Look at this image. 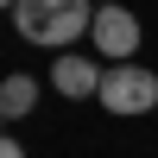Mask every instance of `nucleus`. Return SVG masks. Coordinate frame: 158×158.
I'll list each match as a JSON object with an SVG mask.
<instances>
[{
  "label": "nucleus",
  "instance_id": "obj_1",
  "mask_svg": "<svg viewBox=\"0 0 158 158\" xmlns=\"http://www.w3.org/2000/svg\"><path fill=\"white\" fill-rule=\"evenodd\" d=\"M13 25H19L25 44H44L63 57V44H76V38L95 32V13H89V0H19L13 6Z\"/></svg>",
  "mask_w": 158,
  "mask_h": 158
},
{
  "label": "nucleus",
  "instance_id": "obj_5",
  "mask_svg": "<svg viewBox=\"0 0 158 158\" xmlns=\"http://www.w3.org/2000/svg\"><path fill=\"white\" fill-rule=\"evenodd\" d=\"M32 108H38V82L32 76H6V82H0V114H6V120H25Z\"/></svg>",
  "mask_w": 158,
  "mask_h": 158
},
{
  "label": "nucleus",
  "instance_id": "obj_3",
  "mask_svg": "<svg viewBox=\"0 0 158 158\" xmlns=\"http://www.w3.org/2000/svg\"><path fill=\"white\" fill-rule=\"evenodd\" d=\"M139 38H146V32H139V19H133L127 6H95V32H89V44H95V57L108 63V70H114V63H133Z\"/></svg>",
  "mask_w": 158,
  "mask_h": 158
},
{
  "label": "nucleus",
  "instance_id": "obj_4",
  "mask_svg": "<svg viewBox=\"0 0 158 158\" xmlns=\"http://www.w3.org/2000/svg\"><path fill=\"white\" fill-rule=\"evenodd\" d=\"M101 82H108V63L95 57V51H63L57 63H51V89L57 95H70V101H89V95H101Z\"/></svg>",
  "mask_w": 158,
  "mask_h": 158
},
{
  "label": "nucleus",
  "instance_id": "obj_6",
  "mask_svg": "<svg viewBox=\"0 0 158 158\" xmlns=\"http://www.w3.org/2000/svg\"><path fill=\"white\" fill-rule=\"evenodd\" d=\"M0 158H25V146L19 139H0Z\"/></svg>",
  "mask_w": 158,
  "mask_h": 158
},
{
  "label": "nucleus",
  "instance_id": "obj_7",
  "mask_svg": "<svg viewBox=\"0 0 158 158\" xmlns=\"http://www.w3.org/2000/svg\"><path fill=\"white\" fill-rule=\"evenodd\" d=\"M95 6H120V0H95Z\"/></svg>",
  "mask_w": 158,
  "mask_h": 158
},
{
  "label": "nucleus",
  "instance_id": "obj_8",
  "mask_svg": "<svg viewBox=\"0 0 158 158\" xmlns=\"http://www.w3.org/2000/svg\"><path fill=\"white\" fill-rule=\"evenodd\" d=\"M6 6H19V0H6Z\"/></svg>",
  "mask_w": 158,
  "mask_h": 158
},
{
  "label": "nucleus",
  "instance_id": "obj_2",
  "mask_svg": "<svg viewBox=\"0 0 158 158\" xmlns=\"http://www.w3.org/2000/svg\"><path fill=\"white\" fill-rule=\"evenodd\" d=\"M95 101L108 114H146V108H158V76L146 70V63H114Z\"/></svg>",
  "mask_w": 158,
  "mask_h": 158
}]
</instances>
